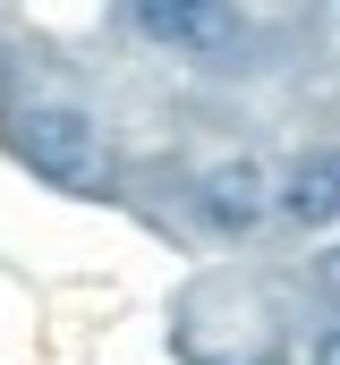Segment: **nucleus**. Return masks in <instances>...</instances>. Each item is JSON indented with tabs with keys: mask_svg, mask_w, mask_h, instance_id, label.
<instances>
[{
	"mask_svg": "<svg viewBox=\"0 0 340 365\" xmlns=\"http://www.w3.org/2000/svg\"><path fill=\"white\" fill-rule=\"evenodd\" d=\"M9 153L51 187V195H69V204L111 195V136H102V119L77 110V102H34L9 128Z\"/></svg>",
	"mask_w": 340,
	"mask_h": 365,
	"instance_id": "obj_1",
	"label": "nucleus"
},
{
	"mask_svg": "<svg viewBox=\"0 0 340 365\" xmlns=\"http://www.w3.org/2000/svg\"><path fill=\"white\" fill-rule=\"evenodd\" d=\"M128 17H136L145 43H162L179 60H204V68H221L247 43V26H239L230 0H128Z\"/></svg>",
	"mask_w": 340,
	"mask_h": 365,
	"instance_id": "obj_2",
	"label": "nucleus"
},
{
	"mask_svg": "<svg viewBox=\"0 0 340 365\" xmlns=\"http://www.w3.org/2000/svg\"><path fill=\"white\" fill-rule=\"evenodd\" d=\"M196 204H204V221H213V230L247 238L255 221L272 212V179H264V170H255L247 153H239V162H213V170H204V187H196Z\"/></svg>",
	"mask_w": 340,
	"mask_h": 365,
	"instance_id": "obj_3",
	"label": "nucleus"
},
{
	"mask_svg": "<svg viewBox=\"0 0 340 365\" xmlns=\"http://www.w3.org/2000/svg\"><path fill=\"white\" fill-rule=\"evenodd\" d=\"M272 212H289L298 230H332L340 221V153H306L289 179L272 187Z\"/></svg>",
	"mask_w": 340,
	"mask_h": 365,
	"instance_id": "obj_4",
	"label": "nucleus"
},
{
	"mask_svg": "<svg viewBox=\"0 0 340 365\" xmlns=\"http://www.w3.org/2000/svg\"><path fill=\"white\" fill-rule=\"evenodd\" d=\"M306 365H340V331H324V340H315V357Z\"/></svg>",
	"mask_w": 340,
	"mask_h": 365,
	"instance_id": "obj_5",
	"label": "nucleus"
},
{
	"mask_svg": "<svg viewBox=\"0 0 340 365\" xmlns=\"http://www.w3.org/2000/svg\"><path fill=\"white\" fill-rule=\"evenodd\" d=\"M324 289H332V297H340V247H332V255H324Z\"/></svg>",
	"mask_w": 340,
	"mask_h": 365,
	"instance_id": "obj_6",
	"label": "nucleus"
}]
</instances>
